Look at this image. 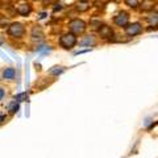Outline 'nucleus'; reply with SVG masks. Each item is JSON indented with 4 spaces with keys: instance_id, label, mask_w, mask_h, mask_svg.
Instances as JSON below:
<instances>
[{
    "instance_id": "7ed1b4c3",
    "label": "nucleus",
    "mask_w": 158,
    "mask_h": 158,
    "mask_svg": "<svg viewBox=\"0 0 158 158\" xmlns=\"http://www.w3.org/2000/svg\"><path fill=\"white\" fill-rule=\"evenodd\" d=\"M69 28H70V31L73 32V34H79V33H83L86 29V24L82 21V20H71L70 23H69Z\"/></svg>"
},
{
    "instance_id": "6e6552de",
    "label": "nucleus",
    "mask_w": 158,
    "mask_h": 158,
    "mask_svg": "<svg viewBox=\"0 0 158 158\" xmlns=\"http://www.w3.org/2000/svg\"><path fill=\"white\" fill-rule=\"evenodd\" d=\"M15 75H16V70L12 69V67H8V69H6V70L3 71V78L4 79H13Z\"/></svg>"
},
{
    "instance_id": "39448f33",
    "label": "nucleus",
    "mask_w": 158,
    "mask_h": 158,
    "mask_svg": "<svg viewBox=\"0 0 158 158\" xmlns=\"http://www.w3.org/2000/svg\"><path fill=\"white\" fill-rule=\"evenodd\" d=\"M141 31H142V28H141V25L140 24H132V25H129V27H127V33L129 34V36H136V34H138V33H141Z\"/></svg>"
},
{
    "instance_id": "20e7f679",
    "label": "nucleus",
    "mask_w": 158,
    "mask_h": 158,
    "mask_svg": "<svg viewBox=\"0 0 158 158\" xmlns=\"http://www.w3.org/2000/svg\"><path fill=\"white\" fill-rule=\"evenodd\" d=\"M115 24L118 27H125L128 24V15L125 12H121L118 13L117 16L115 17Z\"/></svg>"
},
{
    "instance_id": "f03ea898",
    "label": "nucleus",
    "mask_w": 158,
    "mask_h": 158,
    "mask_svg": "<svg viewBox=\"0 0 158 158\" xmlns=\"http://www.w3.org/2000/svg\"><path fill=\"white\" fill-rule=\"evenodd\" d=\"M59 44L65 49H71L77 44V38L73 33H67V34H63V36L59 38Z\"/></svg>"
},
{
    "instance_id": "0eeeda50",
    "label": "nucleus",
    "mask_w": 158,
    "mask_h": 158,
    "mask_svg": "<svg viewBox=\"0 0 158 158\" xmlns=\"http://www.w3.org/2000/svg\"><path fill=\"white\" fill-rule=\"evenodd\" d=\"M99 33H100V36L102 37H104V38H108V37H112V29L110 27H107V25H103L100 27V29H99Z\"/></svg>"
},
{
    "instance_id": "4468645a",
    "label": "nucleus",
    "mask_w": 158,
    "mask_h": 158,
    "mask_svg": "<svg viewBox=\"0 0 158 158\" xmlns=\"http://www.w3.org/2000/svg\"><path fill=\"white\" fill-rule=\"evenodd\" d=\"M4 96H6V91H4L3 88L0 87V100H3V98H4Z\"/></svg>"
},
{
    "instance_id": "f8f14e48",
    "label": "nucleus",
    "mask_w": 158,
    "mask_h": 158,
    "mask_svg": "<svg viewBox=\"0 0 158 158\" xmlns=\"http://www.w3.org/2000/svg\"><path fill=\"white\" fill-rule=\"evenodd\" d=\"M144 6H142V9H144V11H148V9H150L152 7H153V2L152 0H144Z\"/></svg>"
},
{
    "instance_id": "1a4fd4ad",
    "label": "nucleus",
    "mask_w": 158,
    "mask_h": 158,
    "mask_svg": "<svg viewBox=\"0 0 158 158\" xmlns=\"http://www.w3.org/2000/svg\"><path fill=\"white\" fill-rule=\"evenodd\" d=\"M88 7H90V6H88L86 2H82V3H79L77 6V9L79 12H85V11H87V9H88Z\"/></svg>"
},
{
    "instance_id": "f257e3e1",
    "label": "nucleus",
    "mask_w": 158,
    "mask_h": 158,
    "mask_svg": "<svg viewBox=\"0 0 158 158\" xmlns=\"http://www.w3.org/2000/svg\"><path fill=\"white\" fill-rule=\"evenodd\" d=\"M25 33V27L21 23H12L8 28V34L13 38H21Z\"/></svg>"
},
{
    "instance_id": "423d86ee",
    "label": "nucleus",
    "mask_w": 158,
    "mask_h": 158,
    "mask_svg": "<svg viewBox=\"0 0 158 158\" xmlns=\"http://www.w3.org/2000/svg\"><path fill=\"white\" fill-rule=\"evenodd\" d=\"M31 12H32V7L29 4H21V6L17 7V13H20L21 16H28Z\"/></svg>"
},
{
    "instance_id": "ddd939ff",
    "label": "nucleus",
    "mask_w": 158,
    "mask_h": 158,
    "mask_svg": "<svg viewBox=\"0 0 158 158\" xmlns=\"http://www.w3.org/2000/svg\"><path fill=\"white\" fill-rule=\"evenodd\" d=\"M125 3L132 8H136L138 6V0H125Z\"/></svg>"
},
{
    "instance_id": "9b49d317",
    "label": "nucleus",
    "mask_w": 158,
    "mask_h": 158,
    "mask_svg": "<svg viewBox=\"0 0 158 158\" xmlns=\"http://www.w3.org/2000/svg\"><path fill=\"white\" fill-rule=\"evenodd\" d=\"M81 44L82 45H94V44H95V40H94L92 37H86Z\"/></svg>"
},
{
    "instance_id": "9d476101",
    "label": "nucleus",
    "mask_w": 158,
    "mask_h": 158,
    "mask_svg": "<svg viewBox=\"0 0 158 158\" xmlns=\"http://www.w3.org/2000/svg\"><path fill=\"white\" fill-rule=\"evenodd\" d=\"M65 71V69L61 67V66H56V67H53L52 70H50V74H53V75H57V74H61Z\"/></svg>"
}]
</instances>
